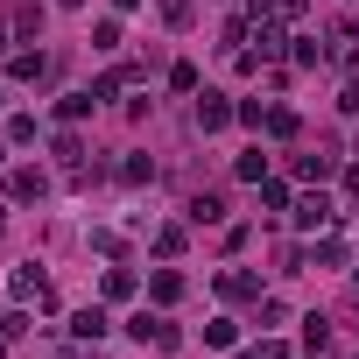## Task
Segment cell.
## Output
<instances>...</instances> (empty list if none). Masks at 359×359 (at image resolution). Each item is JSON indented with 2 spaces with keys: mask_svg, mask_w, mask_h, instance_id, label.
I'll return each instance as SVG.
<instances>
[{
  "mask_svg": "<svg viewBox=\"0 0 359 359\" xmlns=\"http://www.w3.org/2000/svg\"><path fill=\"white\" fill-rule=\"evenodd\" d=\"M8 296H15V303H22V310H29V303H36V310H43V317H50V310H57V289H50V275H43V268H36V261H22V268H15V275H8Z\"/></svg>",
  "mask_w": 359,
  "mask_h": 359,
  "instance_id": "cell-1",
  "label": "cell"
},
{
  "mask_svg": "<svg viewBox=\"0 0 359 359\" xmlns=\"http://www.w3.org/2000/svg\"><path fill=\"white\" fill-rule=\"evenodd\" d=\"M247 57H254V64H275V57H289V36H282V22H275V15L247 29Z\"/></svg>",
  "mask_w": 359,
  "mask_h": 359,
  "instance_id": "cell-2",
  "label": "cell"
},
{
  "mask_svg": "<svg viewBox=\"0 0 359 359\" xmlns=\"http://www.w3.org/2000/svg\"><path fill=\"white\" fill-rule=\"evenodd\" d=\"M8 198H15V205H43V198H50V176L29 169V162H15V169H8Z\"/></svg>",
  "mask_w": 359,
  "mask_h": 359,
  "instance_id": "cell-3",
  "label": "cell"
},
{
  "mask_svg": "<svg viewBox=\"0 0 359 359\" xmlns=\"http://www.w3.org/2000/svg\"><path fill=\"white\" fill-rule=\"evenodd\" d=\"M289 219H296L303 233H331V219H338V212H331V198H324V191H310V198H296V205H289Z\"/></svg>",
  "mask_w": 359,
  "mask_h": 359,
  "instance_id": "cell-4",
  "label": "cell"
},
{
  "mask_svg": "<svg viewBox=\"0 0 359 359\" xmlns=\"http://www.w3.org/2000/svg\"><path fill=\"white\" fill-rule=\"evenodd\" d=\"M324 64H345V71L359 64V29L352 22H331L324 29Z\"/></svg>",
  "mask_w": 359,
  "mask_h": 359,
  "instance_id": "cell-5",
  "label": "cell"
},
{
  "mask_svg": "<svg viewBox=\"0 0 359 359\" xmlns=\"http://www.w3.org/2000/svg\"><path fill=\"white\" fill-rule=\"evenodd\" d=\"M233 120H240V106H233L226 92H205V99H198V134H219V127H233Z\"/></svg>",
  "mask_w": 359,
  "mask_h": 359,
  "instance_id": "cell-6",
  "label": "cell"
},
{
  "mask_svg": "<svg viewBox=\"0 0 359 359\" xmlns=\"http://www.w3.org/2000/svg\"><path fill=\"white\" fill-rule=\"evenodd\" d=\"M219 296H226V303H261V275H254V268H226V275H219Z\"/></svg>",
  "mask_w": 359,
  "mask_h": 359,
  "instance_id": "cell-7",
  "label": "cell"
},
{
  "mask_svg": "<svg viewBox=\"0 0 359 359\" xmlns=\"http://www.w3.org/2000/svg\"><path fill=\"white\" fill-rule=\"evenodd\" d=\"M289 169H296V184H324V176H338V155H331V148H317V155H296Z\"/></svg>",
  "mask_w": 359,
  "mask_h": 359,
  "instance_id": "cell-8",
  "label": "cell"
},
{
  "mask_svg": "<svg viewBox=\"0 0 359 359\" xmlns=\"http://www.w3.org/2000/svg\"><path fill=\"white\" fill-rule=\"evenodd\" d=\"M8 78H15V85H36V78H50V57H43V50H15V57H8Z\"/></svg>",
  "mask_w": 359,
  "mask_h": 359,
  "instance_id": "cell-9",
  "label": "cell"
},
{
  "mask_svg": "<svg viewBox=\"0 0 359 359\" xmlns=\"http://www.w3.org/2000/svg\"><path fill=\"white\" fill-rule=\"evenodd\" d=\"M184 219H191V226H219V219H226V198H219V191H198V198L184 205Z\"/></svg>",
  "mask_w": 359,
  "mask_h": 359,
  "instance_id": "cell-10",
  "label": "cell"
},
{
  "mask_svg": "<svg viewBox=\"0 0 359 359\" xmlns=\"http://www.w3.org/2000/svg\"><path fill=\"white\" fill-rule=\"evenodd\" d=\"M106 331H113V317H106V310H99V303H92V310H78V317H71V338H85V345H99V338H106Z\"/></svg>",
  "mask_w": 359,
  "mask_h": 359,
  "instance_id": "cell-11",
  "label": "cell"
},
{
  "mask_svg": "<svg viewBox=\"0 0 359 359\" xmlns=\"http://www.w3.org/2000/svg\"><path fill=\"white\" fill-rule=\"evenodd\" d=\"M148 296H155V310H169L176 296H184V275H176V268H155V275H148Z\"/></svg>",
  "mask_w": 359,
  "mask_h": 359,
  "instance_id": "cell-12",
  "label": "cell"
},
{
  "mask_svg": "<svg viewBox=\"0 0 359 359\" xmlns=\"http://www.w3.org/2000/svg\"><path fill=\"white\" fill-rule=\"evenodd\" d=\"M303 324V352H331V317L324 310H310V317H296Z\"/></svg>",
  "mask_w": 359,
  "mask_h": 359,
  "instance_id": "cell-13",
  "label": "cell"
},
{
  "mask_svg": "<svg viewBox=\"0 0 359 359\" xmlns=\"http://www.w3.org/2000/svg\"><path fill=\"white\" fill-rule=\"evenodd\" d=\"M155 15H162V29H191L198 22V0H155Z\"/></svg>",
  "mask_w": 359,
  "mask_h": 359,
  "instance_id": "cell-14",
  "label": "cell"
},
{
  "mask_svg": "<svg viewBox=\"0 0 359 359\" xmlns=\"http://www.w3.org/2000/svg\"><path fill=\"white\" fill-rule=\"evenodd\" d=\"M310 261H317V268H345V240H338V233H317Z\"/></svg>",
  "mask_w": 359,
  "mask_h": 359,
  "instance_id": "cell-15",
  "label": "cell"
},
{
  "mask_svg": "<svg viewBox=\"0 0 359 359\" xmlns=\"http://www.w3.org/2000/svg\"><path fill=\"white\" fill-rule=\"evenodd\" d=\"M99 289H106V303H127L141 282H134V268H106V282H99Z\"/></svg>",
  "mask_w": 359,
  "mask_h": 359,
  "instance_id": "cell-16",
  "label": "cell"
},
{
  "mask_svg": "<svg viewBox=\"0 0 359 359\" xmlns=\"http://www.w3.org/2000/svg\"><path fill=\"white\" fill-rule=\"evenodd\" d=\"M120 43H127V36H120V15H106V22H92V50H106V57H113Z\"/></svg>",
  "mask_w": 359,
  "mask_h": 359,
  "instance_id": "cell-17",
  "label": "cell"
},
{
  "mask_svg": "<svg viewBox=\"0 0 359 359\" xmlns=\"http://www.w3.org/2000/svg\"><path fill=\"white\" fill-rule=\"evenodd\" d=\"M289 64H303V71L324 64V43H317V36H289Z\"/></svg>",
  "mask_w": 359,
  "mask_h": 359,
  "instance_id": "cell-18",
  "label": "cell"
},
{
  "mask_svg": "<svg viewBox=\"0 0 359 359\" xmlns=\"http://www.w3.org/2000/svg\"><path fill=\"white\" fill-rule=\"evenodd\" d=\"M57 113H64V120H85V113H99V92H64Z\"/></svg>",
  "mask_w": 359,
  "mask_h": 359,
  "instance_id": "cell-19",
  "label": "cell"
},
{
  "mask_svg": "<svg viewBox=\"0 0 359 359\" xmlns=\"http://www.w3.org/2000/svg\"><path fill=\"white\" fill-rule=\"evenodd\" d=\"M233 176H240V184H261V176H268V155H261V148H247V155L233 162Z\"/></svg>",
  "mask_w": 359,
  "mask_h": 359,
  "instance_id": "cell-20",
  "label": "cell"
},
{
  "mask_svg": "<svg viewBox=\"0 0 359 359\" xmlns=\"http://www.w3.org/2000/svg\"><path fill=\"white\" fill-rule=\"evenodd\" d=\"M261 205H268V212H289L296 198H289V184H282V176H261Z\"/></svg>",
  "mask_w": 359,
  "mask_h": 359,
  "instance_id": "cell-21",
  "label": "cell"
},
{
  "mask_svg": "<svg viewBox=\"0 0 359 359\" xmlns=\"http://www.w3.org/2000/svg\"><path fill=\"white\" fill-rule=\"evenodd\" d=\"M50 148H57V162H64V169H78V162H85V141H78V134H71V127H64V134H57V141H50Z\"/></svg>",
  "mask_w": 359,
  "mask_h": 359,
  "instance_id": "cell-22",
  "label": "cell"
},
{
  "mask_svg": "<svg viewBox=\"0 0 359 359\" xmlns=\"http://www.w3.org/2000/svg\"><path fill=\"white\" fill-rule=\"evenodd\" d=\"M120 184H155V162H148V155H127V162H120Z\"/></svg>",
  "mask_w": 359,
  "mask_h": 359,
  "instance_id": "cell-23",
  "label": "cell"
},
{
  "mask_svg": "<svg viewBox=\"0 0 359 359\" xmlns=\"http://www.w3.org/2000/svg\"><path fill=\"white\" fill-rule=\"evenodd\" d=\"M155 254H162V261L184 254V226H155Z\"/></svg>",
  "mask_w": 359,
  "mask_h": 359,
  "instance_id": "cell-24",
  "label": "cell"
},
{
  "mask_svg": "<svg viewBox=\"0 0 359 359\" xmlns=\"http://www.w3.org/2000/svg\"><path fill=\"white\" fill-rule=\"evenodd\" d=\"M261 127H268L275 141H289V134H296V113H289V106H268V120H261Z\"/></svg>",
  "mask_w": 359,
  "mask_h": 359,
  "instance_id": "cell-25",
  "label": "cell"
},
{
  "mask_svg": "<svg viewBox=\"0 0 359 359\" xmlns=\"http://www.w3.org/2000/svg\"><path fill=\"white\" fill-rule=\"evenodd\" d=\"M8 141L29 148V141H36V113H15V120H8Z\"/></svg>",
  "mask_w": 359,
  "mask_h": 359,
  "instance_id": "cell-26",
  "label": "cell"
},
{
  "mask_svg": "<svg viewBox=\"0 0 359 359\" xmlns=\"http://www.w3.org/2000/svg\"><path fill=\"white\" fill-rule=\"evenodd\" d=\"M233 338H240L233 317H212V324H205V345H233Z\"/></svg>",
  "mask_w": 359,
  "mask_h": 359,
  "instance_id": "cell-27",
  "label": "cell"
},
{
  "mask_svg": "<svg viewBox=\"0 0 359 359\" xmlns=\"http://www.w3.org/2000/svg\"><path fill=\"white\" fill-rule=\"evenodd\" d=\"M247 359H296V345H289V338H261Z\"/></svg>",
  "mask_w": 359,
  "mask_h": 359,
  "instance_id": "cell-28",
  "label": "cell"
},
{
  "mask_svg": "<svg viewBox=\"0 0 359 359\" xmlns=\"http://www.w3.org/2000/svg\"><path fill=\"white\" fill-rule=\"evenodd\" d=\"M155 324H162V317H155V310H134V317H127V331H134V338H141V345H148V338H155Z\"/></svg>",
  "mask_w": 359,
  "mask_h": 359,
  "instance_id": "cell-29",
  "label": "cell"
},
{
  "mask_svg": "<svg viewBox=\"0 0 359 359\" xmlns=\"http://www.w3.org/2000/svg\"><path fill=\"white\" fill-rule=\"evenodd\" d=\"M169 85L176 92H198V64H169Z\"/></svg>",
  "mask_w": 359,
  "mask_h": 359,
  "instance_id": "cell-30",
  "label": "cell"
},
{
  "mask_svg": "<svg viewBox=\"0 0 359 359\" xmlns=\"http://www.w3.org/2000/svg\"><path fill=\"white\" fill-rule=\"evenodd\" d=\"M15 29H22V36H36V29H43V8H36V0H22V15H15Z\"/></svg>",
  "mask_w": 359,
  "mask_h": 359,
  "instance_id": "cell-31",
  "label": "cell"
},
{
  "mask_svg": "<svg viewBox=\"0 0 359 359\" xmlns=\"http://www.w3.org/2000/svg\"><path fill=\"white\" fill-rule=\"evenodd\" d=\"M275 8H282V0H247V22H268Z\"/></svg>",
  "mask_w": 359,
  "mask_h": 359,
  "instance_id": "cell-32",
  "label": "cell"
},
{
  "mask_svg": "<svg viewBox=\"0 0 359 359\" xmlns=\"http://www.w3.org/2000/svg\"><path fill=\"white\" fill-rule=\"evenodd\" d=\"M338 113H359V78H352V85L338 92Z\"/></svg>",
  "mask_w": 359,
  "mask_h": 359,
  "instance_id": "cell-33",
  "label": "cell"
},
{
  "mask_svg": "<svg viewBox=\"0 0 359 359\" xmlns=\"http://www.w3.org/2000/svg\"><path fill=\"white\" fill-rule=\"evenodd\" d=\"M303 8H310V0H282V8H275V15H282V22H296Z\"/></svg>",
  "mask_w": 359,
  "mask_h": 359,
  "instance_id": "cell-34",
  "label": "cell"
},
{
  "mask_svg": "<svg viewBox=\"0 0 359 359\" xmlns=\"http://www.w3.org/2000/svg\"><path fill=\"white\" fill-rule=\"evenodd\" d=\"M345 198H352V205H359V162H352V169H345Z\"/></svg>",
  "mask_w": 359,
  "mask_h": 359,
  "instance_id": "cell-35",
  "label": "cell"
},
{
  "mask_svg": "<svg viewBox=\"0 0 359 359\" xmlns=\"http://www.w3.org/2000/svg\"><path fill=\"white\" fill-rule=\"evenodd\" d=\"M113 8H120V15H134V8H141V0H113Z\"/></svg>",
  "mask_w": 359,
  "mask_h": 359,
  "instance_id": "cell-36",
  "label": "cell"
},
{
  "mask_svg": "<svg viewBox=\"0 0 359 359\" xmlns=\"http://www.w3.org/2000/svg\"><path fill=\"white\" fill-rule=\"evenodd\" d=\"M57 8H85V0H57Z\"/></svg>",
  "mask_w": 359,
  "mask_h": 359,
  "instance_id": "cell-37",
  "label": "cell"
},
{
  "mask_svg": "<svg viewBox=\"0 0 359 359\" xmlns=\"http://www.w3.org/2000/svg\"><path fill=\"white\" fill-rule=\"evenodd\" d=\"M0 50H8V22H0Z\"/></svg>",
  "mask_w": 359,
  "mask_h": 359,
  "instance_id": "cell-38",
  "label": "cell"
},
{
  "mask_svg": "<svg viewBox=\"0 0 359 359\" xmlns=\"http://www.w3.org/2000/svg\"><path fill=\"white\" fill-rule=\"evenodd\" d=\"M0 233H8V205H0Z\"/></svg>",
  "mask_w": 359,
  "mask_h": 359,
  "instance_id": "cell-39",
  "label": "cell"
},
{
  "mask_svg": "<svg viewBox=\"0 0 359 359\" xmlns=\"http://www.w3.org/2000/svg\"><path fill=\"white\" fill-rule=\"evenodd\" d=\"M352 296H359V268H352Z\"/></svg>",
  "mask_w": 359,
  "mask_h": 359,
  "instance_id": "cell-40",
  "label": "cell"
},
{
  "mask_svg": "<svg viewBox=\"0 0 359 359\" xmlns=\"http://www.w3.org/2000/svg\"><path fill=\"white\" fill-rule=\"evenodd\" d=\"M0 359H8V338H0Z\"/></svg>",
  "mask_w": 359,
  "mask_h": 359,
  "instance_id": "cell-41",
  "label": "cell"
}]
</instances>
